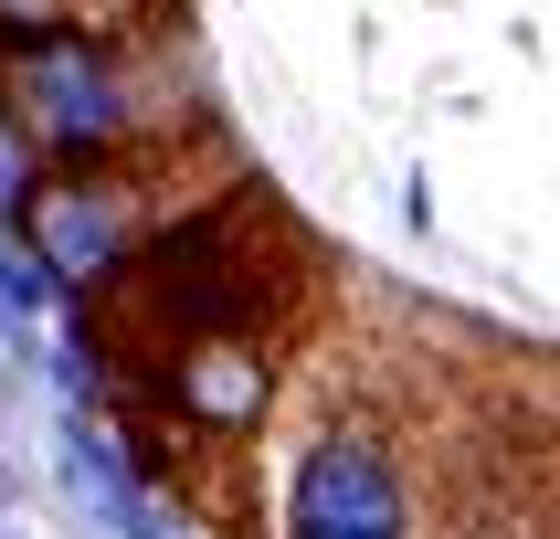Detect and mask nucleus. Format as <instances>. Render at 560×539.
Listing matches in <instances>:
<instances>
[{"label":"nucleus","mask_w":560,"mask_h":539,"mask_svg":"<svg viewBox=\"0 0 560 539\" xmlns=\"http://www.w3.org/2000/svg\"><path fill=\"white\" fill-rule=\"evenodd\" d=\"M296 285H307L296 233L276 222L265 190L233 180V190H190L180 212L95 285V317H106L127 371H159V360H180L201 339L276 349L285 317H296Z\"/></svg>","instance_id":"nucleus-1"},{"label":"nucleus","mask_w":560,"mask_h":539,"mask_svg":"<svg viewBox=\"0 0 560 539\" xmlns=\"http://www.w3.org/2000/svg\"><path fill=\"white\" fill-rule=\"evenodd\" d=\"M0 117L43 169H95V159L180 149L170 95L149 85V63L117 22H43L0 43Z\"/></svg>","instance_id":"nucleus-2"},{"label":"nucleus","mask_w":560,"mask_h":539,"mask_svg":"<svg viewBox=\"0 0 560 539\" xmlns=\"http://www.w3.org/2000/svg\"><path fill=\"white\" fill-rule=\"evenodd\" d=\"M276 539H434V497H423V466L392 434V412L328 402L296 434Z\"/></svg>","instance_id":"nucleus-3"},{"label":"nucleus","mask_w":560,"mask_h":539,"mask_svg":"<svg viewBox=\"0 0 560 539\" xmlns=\"http://www.w3.org/2000/svg\"><path fill=\"white\" fill-rule=\"evenodd\" d=\"M180 201H190L180 149H138V159H95V169H43L32 201H22V233H32V254H43L63 285L95 296Z\"/></svg>","instance_id":"nucleus-4"}]
</instances>
